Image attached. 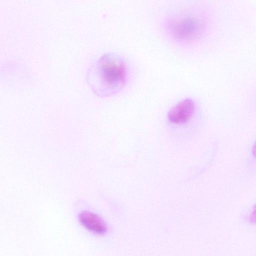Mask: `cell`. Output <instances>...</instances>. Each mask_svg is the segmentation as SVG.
<instances>
[{
  "instance_id": "1",
  "label": "cell",
  "mask_w": 256,
  "mask_h": 256,
  "mask_svg": "<svg viewBox=\"0 0 256 256\" xmlns=\"http://www.w3.org/2000/svg\"><path fill=\"white\" fill-rule=\"evenodd\" d=\"M128 68L124 58L114 52L101 56L90 66L86 75L90 88L98 96H113L120 92L128 78Z\"/></svg>"
},
{
  "instance_id": "2",
  "label": "cell",
  "mask_w": 256,
  "mask_h": 256,
  "mask_svg": "<svg viewBox=\"0 0 256 256\" xmlns=\"http://www.w3.org/2000/svg\"><path fill=\"white\" fill-rule=\"evenodd\" d=\"M167 32L174 40L182 43L192 42L202 34V20L190 12H182L170 17L166 22Z\"/></svg>"
},
{
  "instance_id": "3",
  "label": "cell",
  "mask_w": 256,
  "mask_h": 256,
  "mask_svg": "<svg viewBox=\"0 0 256 256\" xmlns=\"http://www.w3.org/2000/svg\"><path fill=\"white\" fill-rule=\"evenodd\" d=\"M194 110V101L190 98H185L170 108L168 114V118L172 123L183 124L192 118Z\"/></svg>"
},
{
  "instance_id": "4",
  "label": "cell",
  "mask_w": 256,
  "mask_h": 256,
  "mask_svg": "<svg viewBox=\"0 0 256 256\" xmlns=\"http://www.w3.org/2000/svg\"><path fill=\"white\" fill-rule=\"evenodd\" d=\"M80 223L88 230L98 234H104L106 231V224L98 214L84 210L78 215Z\"/></svg>"
},
{
  "instance_id": "5",
  "label": "cell",
  "mask_w": 256,
  "mask_h": 256,
  "mask_svg": "<svg viewBox=\"0 0 256 256\" xmlns=\"http://www.w3.org/2000/svg\"><path fill=\"white\" fill-rule=\"evenodd\" d=\"M249 220L251 224H256V204L254 206L252 210Z\"/></svg>"
},
{
  "instance_id": "6",
  "label": "cell",
  "mask_w": 256,
  "mask_h": 256,
  "mask_svg": "<svg viewBox=\"0 0 256 256\" xmlns=\"http://www.w3.org/2000/svg\"><path fill=\"white\" fill-rule=\"evenodd\" d=\"M252 153L253 156L255 158H256V142L252 147Z\"/></svg>"
}]
</instances>
